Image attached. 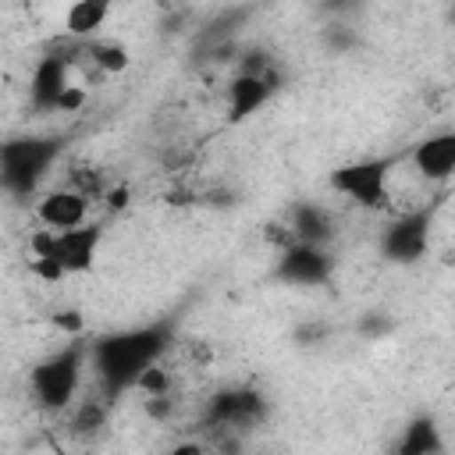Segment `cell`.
Wrapping results in <instances>:
<instances>
[{"mask_svg": "<svg viewBox=\"0 0 455 455\" xmlns=\"http://www.w3.org/2000/svg\"><path fill=\"white\" fill-rule=\"evenodd\" d=\"M68 188H75L78 196H85L89 203H96V199H103V192L110 188V181H107V174L96 171V167H71Z\"/></svg>", "mask_w": 455, "mask_h": 455, "instance_id": "ffe728a7", "label": "cell"}, {"mask_svg": "<svg viewBox=\"0 0 455 455\" xmlns=\"http://www.w3.org/2000/svg\"><path fill=\"white\" fill-rule=\"evenodd\" d=\"M331 338V323H323V320H302L295 331H291V341L299 345V348H316V345H323Z\"/></svg>", "mask_w": 455, "mask_h": 455, "instance_id": "603a6c76", "label": "cell"}, {"mask_svg": "<svg viewBox=\"0 0 455 455\" xmlns=\"http://www.w3.org/2000/svg\"><path fill=\"white\" fill-rule=\"evenodd\" d=\"M128 203H132V188H128L124 181H117V185H110V188L103 192V206H107V213H124Z\"/></svg>", "mask_w": 455, "mask_h": 455, "instance_id": "83f0119b", "label": "cell"}, {"mask_svg": "<svg viewBox=\"0 0 455 455\" xmlns=\"http://www.w3.org/2000/svg\"><path fill=\"white\" fill-rule=\"evenodd\" d=\"M284 228L291 231V238H295L299 245H316V249H327V245L334 242V235H338L331 210L320 206V203H313V199L295 203V206L288 210V224H284Z\"/></svg>", "mask_w": 455, "mask_h": 455, "instance_id": "7c38bea8", "label": "cell"}, {"mask_svg": "<svg viewBox=\"0 0 455 455\" xmlns=\"http://www.w3.org/2000/svg\"><path fill=\"white\" fill-rule=\"evenodd\" d=\"M85 103H89V89H85L82 82H75V78H71V82L64 85V92L57 96L53 114H68V117H71V114H82V110H85Z\"/></svg>", "mask_w": 455, "mask_h": 455, "instance_id": "7402d4cb", "label": "cell"}, {"mask_svg": "<svg viewBox=\"0 0 455 455\" xmlns=\"http://www.w3.org/2000/svg\"><path fill=\"white\" fill-rule=\"evenodd\" d=\"M398 164H402V156H363V160L334 167L327 185H331V192L345 196L348 203H355L363 210H380L391 199V174Z\"/></svg>", "mask_w": 455, "mask_h": 455, "instance_id": "277c9868", "label": "cell"}, {"mask_svg": "<svg viewBox=\"0 0 455 455\" xmlns=\"http://www.w3.org/2000/svg\"><path fill=\"white\" fill-rule=\"evenodd\" d=\"M85 370H89V341L68 338V345H60L28 370V387L36 405L46 412H68L78 402Z\"/></svg>", "mask_w": 455, "mask_h": 455, "instance_id": "7a4b0ae2", "label": "cell"}, {"mask_svg": "<svg viewBox=\"0 0 455 455\" xmlns=\"http://www.w3.org/2000/svg\"><path fill=\"white\" fill-rule=\"evenodd\" d=\"M430 235H434V206H412L398 213L391 224L380 231V256L398 267H412L430 252Z\"/></svg>", "mask_w": 455, "mask_h": 455, "instance_id": "8992f818", "label": "cell"}, {"mask_svg": "<svg viewBox=\"0 0 455 455\" xmlns=\"http://www.w3.org/2000/svg\"><path fill=\"white\" fill-rule=\"evenodd\" d=\"M171 370L167 366H160V363H153V366H146L142 373H139V380H135V387L142 391V398H156V395H171Z\"/></svg>", "mask_w": 455, "mask_h": 455, "instance_id": "44dd1931", "label": "cell"}, {"mask_svg": "<svg viewBox=\"0 0 455 455\" xmlns=\"http://www.w3.org/2000/svg\"><path fill=\"white\" fill-rule=\"evenodd\" d=\"M409 164L423 181L444 185L455 174V132L441 128V132H430L427 139H419L409 153Z\"/></svg>", "mask_w": 455, "mask_h": 455, "instance_id": "ba28073f", "label": "cell"}, {"mask_svg": "<svg viewBox=\"0 0 455 455\" xmlns=\"http://www.w3.org/2000/svg\"><path fill=\"white\" fill-rule=\"evenodd\" d=\"M270 89L259 82V78H245V75H235L224 89V103H228V121L231 124H242L249 121L256 110H263L270 103Z\"/></svg>", "mask_w": 455, "mask_h": 455, "instance_id": "5bb4252c", "label": "cell"}, {"mask_svg": "<svg viewBox=\"0 0 455 455\" xmlns=\"http://www.w3.org/2000/svg\"><path fill=\"white\" fill-rule=\"evenodd\" d=\"M270 416V398L259 387H220L206 398L203 409V427L206 430H238V434H252L256 427H263Z\"/></svg>", "mask_w": 455, "mask_h": 455, "instance_id": "5b68a950", "label": "cell"}, {"mask_svg": "<svg viewBox=\"0 0 455 455\" xmlns=\"http://www.w3.org/2000/svg\"><path fill=\"white\" fill-rule=\"evenodd\" d=\"M89 199L85 196H78L75 188H53V192H46L39 203H36V220H39V228H50V231H71V228H82L85 220H89Z\"/></svg>", "mask_w": 455, "mask_h": 455, "instance_id": "30bf717a", "label": "cell"}, {"mask_svg": "<svg viewBox=\"0 0 455 455\" xmlns=\"http://www.w3.org/2000/svg\"><path fill=\"white\" fill-rule=\"evenodd\" d=\"M199 203L224 210V206H235V192L231 188H206V192H199Z\"/></svg>", "mask_w": 455, "mask_h": 455, "instance_id": "f1b7e54d", "label": "cell"}, {"mask_svg": "<svg viewBox=\"0 0 455 455\" xmlns=\"http://www.w3.org/2000/svg\"><path fill=\"white\" fill-rule=\"evenodd\" d=\"M53 327L60 334H68V338H82L85 334V313H78V309H57L53 313Z\"/></svg>", "mask_w": 455, "mask_h": 455, "instance_id": "484cf974", "label": "cell"}, {"mask_svg": "<svg viewBox=\"0 0 455 455\" xmlns=\"http://www.w3.org/2000/svg\"><path fill=\"white\" fill-rule=\"evenodd\" d=\"M100 242H103V224L100 220H85L82 228H71V231H60L57 235V259L64 267V274H89L96 267V252H100Z\"/></svg>", "mask_w": 455, "mask_h": 455, "instance_id": "9c48e42d", "label": "cell"}, {"mask_svg": "<svg viewBox=\"0 0 455 455\" xmlns=\"http://www.w3.org/2000/svg\"><path fill=\"white\" fill-rule=\"evenodd\" d=\"M28 274L39 277L43 284H60V281L68 277L57 256H32V259H28Z\"/></svg>", "mask_w": 455, "mask_h": 455, "instance_id": "cb8c5ba5", "label": "cell"}, {"mask_svg": "<svg viewBox=\"0 0 455 455\" xmlns=\"http://www.w3.org/2000/svg\"><path fill=\"white\" fill-rule=\"evenodd\" d=\"M391 455H444V434H441L437 419L430 412H416L402 427Z\"/></svg>", "mask_w": 455, "mask_h": 455, "instance_id": "4fadbf2b", "label": "cell"}, {"mask_svg": "<svg viewBox=\"0 0 455 455\" xmlns=\"http://www.w3.org/2000/svg\"><path fill=\"white\" fill-rule=\"evenodd\" d=\"M53 252H57V231L36 228L28 235V256H53Z\"/></svg>", "mask_w": 455, "mask_h": 455, "instance_id": "4316f807", "label": "cell"}, {"mask_svg": "<svg viewBox=\"0 0 455 455\" xmlns=\"http://www.w3.org/2000/svg\"><path fill=\"white\" fill-rule=\"evenodd\" d=\"M174 341V323L171 320H149L139 327L110 331L89 341V370L96 380V391L114 405L128 387H135L139 373L153 363L164 359V352Z\"/></svg>", "mask_w": 455, "mask_h": 455, "instance_id": "6da1fadb", "label": "cell"}, {"mask_svg": "<svg viewBox=\"0 0 455 455\" xmlns=\"http://www.w3.org/2000/svg\"><path fill=\"white\" fill-rule=\"evenodd\" d=\"M82 57L107 78L114 75H124L132 68V53L121 39H107V36H96V39H85L82 43Z\"/></svg>", "mask_w": 455, "mask_h": 455, "instance_id": "e0dca14e", "label": "cell"}, {"mask_svg": "<svg viewBox=\"0 0 455 455\" xmlns=\"http://www.w3.org/2000/svg\"><path fill=\"white\" fill-rule=\"evenodd\" d=\"M178 402H174V391L171 395H156V398H142V416L153 419V423H171Z\"/></svg>", "mask_w": 455, "mask_h": 455, "instance_id": "d4e9b609", "label": "cell"}, {"mask_svg": "<svg viewBox=\"0 0 455 455\" xmlns=\"http://www.w3.org/2000/svg\"><path fill=\"white\" fill-rule=\"evenodd\" d=\"M110 14H114V7L103 0H75L64 11V32H68V39H78V43L96 39Z\"/></svg>", "mask_w": 455, "mask_h": 455, "instance_id": "9a60e30c", "label": "cell"}, {"mask_svg": "<svg viewBox=\"0 0 455 455\" xmlns=\"http://www.w3.org/2000/svg\"><path fill=\"white\" fill-rule=\"evenodd\" d=\"M71 64L64 57H57L53 50L39 57L36 71H32V82H28V96H32V110L36 114H53L57 107V96L64 92V85L71 82Z\"/></svg>", "mask_w": 455, "mask_h": 455, "instance_id": "8fae6325", "label": "cell"}, {"mask_svg": "<svg viewBox=\"0 0 455 455\" xmlns=\"http://www.w3.org/2000/svg\"><path fill=\"white\" fill-rule=\"evenodd\" d=\"M60 156V139L53 135H14L0 142V192L25 199L39 188Z\"/></svg>", "mask_w": 455, "mask_h": 455, "instance_id": "3957f363", "label": "cell"}, {"mask_svg": "<svg viewBox=\"0 0 455 455\" xmlns=\"http://www.w3.org/2000/svg\"><path fill=\"white\" fill-rule=\"evenodd\" d=\"M398 331V320L387 313V309H363L359 320H355V334L359 341H384Z\"/></svg>", "mask_w": 455, "mask_h": 455, "instance_id": "d6986e66", "label": "cell"}, {"mask_svg": "<svg viewBox=\"0 0 455 455\" xmlns=\"http://www.w3.org/2000/svg\"><path fill=\"white\" fill-rule=\"evenodd\" d=\"M167 455H210V448L203 441H178Z\"/></svg>", "mask_w": 455, "mask_h": 455, "instance_id": "f546056e", "label": "cell"}, {"mask_svg": "<svg viewBox=\"0 0 455 455\" xmlns=\"http://www.w3.org/2000/svg\"><path fill=\"white\" fill-rule=\"evenodd\" d=\"M277 281L299 284V288H320L334 277V256L316 245H299L291 242L288 249L277 252Z\"/></svg>", "mask_w": 455, "mask_h": 455, "instance_id": "52a82bcc", "label": "cell"}, {"mask_svg": "<svg viewBox=\"0 0 455 455\" xmlns=\"http://www.w3.org/2000/svg\"><path fill=\"white\" fill-rule=\"evenodd\" d=\"M68 412H71V416H68V430H71L75 437L89 441V437L103 434V427H107V419H110V402H107L100 391H92V395L78 398Z\"/></svg>", "mask_w": 455, "mask_h": 455, "instance_id": "2e32d148", "label": "cell"}, {"mask_svg": "<svg viewBox=\"0 0 455 455\" xmlns=\"http://www.w3.org/2000/svg\"><path fill=\"white\" fill-rule=\"evenodd\" d=\"M320 43H323V50H327V53L345 57V53L359 50L363 36H359V28H355V25H348V21H331V25H323V28H320Z\"/></svg>", "mask_w": 455, "mask_h": 455, "instance_id": "ac0fdd59", "label": "cell"}, {"mask_svg": "<svg viewBox=\"0 0 455 455\" xmlns=\"http://www.w3.org/2000/svg\"><path fill=\"white\" fill-rule=\"evenodd\" d=\"M249 455H263V451H249Z\"/></svg>", "mask_w": 455, "mask_h": 455, "instance_id": "4dcf8cb0", "label": "cell"}]
</instances>
